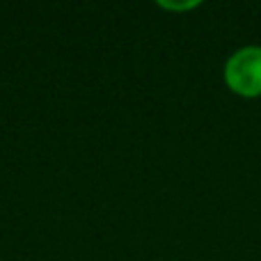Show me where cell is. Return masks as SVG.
<instances>
[{
  "instance_id": "obj_1",
  "label": "cell",
  "mask_w": 261,
  "mask_h": 261,
  "mask_svg": "<svg viewBox=\"0 0 261 261\" xmlns=\"http://www.w3.org/2000/svg\"><path fill=\"white\" fill-rule=\"evenodd\" d=\"M225 81L236 94H261V46L239 48L225 64Z\"/></svg>"
}]
</instances>
